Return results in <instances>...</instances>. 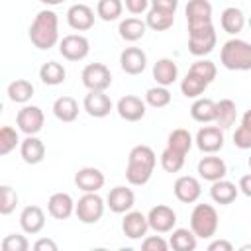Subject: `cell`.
Returning a JSON list of instances; mask_svg holds the SVG:
<instances>
[{"mask_svg":"<svg viewBox=\"0 0 251 251\" xmlns=\"http://www.w3.org/2000/svg\"><path fill=\"white\" fill-rule=\"evenodd\" d=\"M157 157L149 145H135L127 155L126 167V180L133 186H143L151 180Z\"/></svg>","mask_w":251,"mask_h":251,"instance_id":"1","label":"cell"},{"mask_svg":"<svg viewBox=\"0 0 251 251\" xmlns=\"http://www.w3.org/2000/svg\"><path fill=\"white\" fill-rule=\"evenodd\" d=\"M29 41L41 51H47L59 43V18L53 10L37 12L29 25Z\"/></svg>","mask_w":251,"mask_h":251,"instance_id":"2","label":"cell"},{"mask_svg":"<svg viewBox=\"0 0 251 251\" xmlns=\"http://www.w3.org/2000/svg\"><path fill=\"white\" fill-rule=\"evenodd\" d=\"M220 63L227 71H251V43L243 39H229L222 45Z\"/></svg>","mask_w":251,"mask_h":251,"instance_id":"3","label":"cell"},{"mask_svg":"<svg viewBox=\"0 0 251 251\" xmlns=\"http://www.w3.org/2000/svg\"><path fill=\"white\" fill-rule=\"evenodd\" d=\"M220 226L218 212L212 204H196L190 214V229L200 239H210L216 235Z\"/></svg>","mask_w":251,"mask_h":251,"instance_id":"4","label":"cell"},{"mask_svg":"<svg viewBox=\"0 0 251 251\" xmlns=\"http://www.w3.org/2000/svg\"><path fill=\"white\" fill-rule=\"evenodd\" d=\"M104 200L96 192H84L75 204V214L82 224H96L104 216Z\"/></svg>","mask_w":251,"mask_h":251,"instance_id":"5","label":"cell"},{"mask_svg":"<svg viewBox=\"0 0 251 251\" xmlns=\"http://www.w3.org/2000/svg\"><path fill=\"white\" fill-rule=\"evenodd\" d=\"M216 41H218V37H216L214 24L188 31V51L194 57H204V55L212 53L216 47Z\"/></svg>","mask_w":251,"mask_h":251,"instance_id":"6","label":"cell"},{"mask_svg":"<svg viewBox=\"0 0 251 251\" xmlns=\"http://www.w3.org/2000/svg\"><path fill=\"white\" fill-rule=\"evenodd\" d=\"M80 78H82V84L88 90L106 92V88H110V84H112V73L104 63H88L82 69Z\"/></svg>","mask_w":251,"mask_h":251,"instance_id":"7","label":"cell"},{"mask_svg":"<svg viewBox=\"0 0 251 251\" xmlns=\"http://www.w3.org/2000/svg\"><path fill=\"white\" fill-rule=\"evenodd\" d=\"M59 53L67 61H82L90 53V41L80 33L65 35L59 41Z\"/></svg>","mask_w":251,"mask_h":251,"instance_id":"8","label":"cell"},{"mask_svg":"<svg viewBox=\"0 0 251 251\" xmlns=\"http://www.w3.org/2000/svg\"><path fill=\"white\" fill-rule=\"evenodd\" d=\"M16 124H18V129L24 131L25 135H35L43 129V124H45L43 110L39 106H24L16 116Z\"/></svg>","mask_w":251,"mask_h":251,"instance_id":"9","label":"cell"},{"mask_svg":"<svg viewBox=\"0 0 251 251\" xmlns=\"http://www.w3.org/2000/svg\"><path fill=\"white\" fill-rule=\"evenodd\" d=\"M194 141H196V147H198L202 153H206V155L218 153V151L224 147V141H226L224 129H222L220 126H204V127L198 129Z\"/></svg>","mask_w":251,"mask_h":251,"instance_id":"10","label":"cell"},{"mask_svg":"<svg viewBox=\"0 0 251 251\" xmlns=\"http://www.w3.org/2000/svg\"><path fill=\"white\" fill-rule=\"evenodd\" d=\"M147 220H149V227L155 233H169L176 226V214H175V210L171 206H165V204L153 206L149 210V214H147Z\"/></svg>","mask_w":251,"mask_h":251,"instance_id":"11","label":"cell"},{"mask_svg":"<svg viewBox=\"0 0 251 251\" xmlns=\"http://www.w3.org/2000/svg\"><path fill=\"white\" fill-rule=\"evenodd\" d=\"M184 12H186L188 31L212 24V4L208 0H188Z\"/></svg>","mask_w":251,"mask_h":251,"instance_id":"12","label":"cell"},{"mask_svg":"<svg viewBox=\"0 0 251 251\" xmlns=\"http://www.w3.org/2000/svg\"><path fill=\"white\" fill-rule=\"evenodd\" d=\"M82 108L92 118H106L112 110V100L102 90H88V94L82 100Z\"/></svg>","mask_w":251,"mask_h":251,"instance_id":"13","label":"cell"},{"mask_svg":"<svg viewBox=\"0 0 251 251\" xmlns=\"http://www.w3.org/2000/svg\"><path fill=\"white\" fill-rule=\"evenodd\" d=\"M198 175H200V178H204L208 182H216L227 175L226 161L222 157H216L214 153H210L198 161Z\"/></svg>","mask_w":251,"mask_h":251,"instance_id":"14","label":"cell"},{"mask_svg":"<svg viewBox=\"0 0 251 251\" xmlns=\"http://www.w3.org/2000/svg\"><path fill=\"white\" fill-rule=\"evenodd\" d=\"M104 173L96 167H82L75 173V184L82 192H98L104 186Z\"/></svg>","mask_w":251,"mask_h":251,"instance_id":"15","label":"cell"},{"mask_svg":"<svg viewBox=\"0 0 251 251\" xmlns=\"http://www.w3.org/2000/svg\"><path fill=\"white\" fill-rule=\"evenodd\" d=\"M120 67L126 75H141L147 67V55L139 47H126L120 55Z\"/></svg>","mask_w":251,"mask_h":251,"instance_id":"16","label":"cell"},{"mask_svg":"<svg viewBox=\"0 0 251 251\" xmlns=\"http://www.w3.org/2000/svg\"><path fill=\"white\" fill-rule=\"evenodd\" d=\"M116 110H118L120 118L126 122H139L145 116V100H141L139 96H133V94H126L118 100Z\"/></svg>","mask_w":251,"mask_h":251,"instance_id":"17","label":"cell"},{"mask_svg":"<svg viewBox=\"0 0 251 251\" xmlns=\"http://www.w3.org/2000/svg\"><path fill=\"white\" fill-rule=\"evenodd\" d=\"M173 190H175V196H176L180 202H184V204L196 202V200L200 198V194H202V186H200L198 178H196V176H190V175L178 176V178L175 180Z\"/></svg>","mask_w":251,"mask_h":251,"instance_id":"18","label":"cell"},{"mask_svg":"<svg viewBox=\"0 0 251 251\" xmlns=\"http://www.w3.org/2000/svg\"><path fill=\"white\" fill-rule=\"evenodd\" d=\"M108 208L114 212V214H126L133 208L135 204V194L131 188L127 186H114L110 192H108Z\"/></svg>","mask_w":251,"mask_h":251,"instance_id":"19","label":"cell"},{"mask_svg":"<svg viewBox=\"0 0 251 251\" xmlns=\"http://www.w3.org/2000/svg\"><path fill=\"white\" fill-rule=\"evenodd\" d=\"M149 229V220L147 216H143L141 212H126L124 220H122V231L126 237L129 239H143L145 233Z\"/></svg>","mask_w":251,"mask_h":251,"instance_id":"20","label":"cell"},{"mask_svg":"<svg viewBox=\"0 0 251 251\" xmlns=\"http://www.w3.org/2000/svg\"><path fill=\"white\" fill-rule=\"evenodd\" d=\"M67 24L75 31H86L94 25V12L86 4H73L67 10Z\"/></svg>","mask_w":251,"mask_h":251,"instance_id":"21","label":"cell"},{"mask_svg":"<svg viewBox=\"0 0 251 251\" xmlns=\"http://www.w3.org/2000/svg\"><path fill=\"white\" fill-rule=\"evenodd\" d=\"M47 212L55 220H67L75 214V200L67 192H55L47 200Z\"/></svg>","mask_w":251,"mask_h":251,"instance_id":"22","label":"cell"},{"mask_svg":"<svg viewBox=\"0 0 251 251\" xmlns=\"http://www.w3.org/2000/svg\"><path fill=\"white\" fill-rule=\"evenodd\" d=\"M20 226L24 233L35 235L45 227V214L39 206H25L20 214Z\"/></svg>","mask_w":251,"mask_h":251,"instance_id":"23","label":"cell"},{"mask_svg":"<svg viewBox=\"0 0 251 251\" xmlns=\"http://www.w3.org/2000/svg\"><path fill=\"white\" fill-rule=\"evenodd\" d=\"M20 155L27 165H37L45 159V145L39 137L35 135H27L22 143H20Z\"/></svg>","mask_w":251,"mask_h":251,"instance_id":"24","label":"cell"},{"mask_svg":"<svg viewBox=\"0 0 251 251\" xmlns=\"http://www.w3.org/2000/svg\"><path fill=\"white\" fill-rule=\"evenodd\" d=\"M237 192H239V186H235L233 182L226 180V178H220L216 182H212V188H210V196L216 204L220 206H227L231 204L235 198H237Z\"/></svg>","mask_w":251,"mask_h":251,"instance_id":"25","label":"cell"},{"mask_svg":"<svg viewBox=\"0 0 251 251\" xmlns=\"http://www.w3.org/2000/svg\"><path fill=\"white\" fill-rule=\"evenodd\" d=\"M153 78L157 80V84L161 86H169L178 78V67L173 59H159L153 65Z\"/></svg>","mask_w":251,"mask_h":251,"instance_id":"26","label":"cell"},{"mask_svg":"<svg viewBox=\"0 0 251 251\" xmlns=\"http://www.w3.org/2000/svg\"><path fill=\"white\" fill-rule=\"evenodd\" d=\"M220 25H222V29H224L226 33L237 35V33L245 27V16H243V12H241L239 8L229 6V8H226V10L222 12V16H220Z\"/></svg>","mask_w":251,"mask_h":251,"instance_id":"27","label":"cell"},{"mask_svg":"<svg viewBox=\"0 0 251 251\" xmlns=\"http://www.w3.org/2000/svg\"><path fill=\"white\" fill-rule=\"evenodd\" d=\"M53 114L59 122H65V124H71L78 118V104L73 96H59L55 102H53Z\"/></svg>","mask_w":251,"mask_h":251,"instance_id":"28","label":"cell"},{"mask_svg":"<svg viewBox=\"0 0 251 251\" xmlns=\"http://www.w3.org/2000/svg\"><path fill=\"white\" fill-rule=\"evenodd\" d=\"M235 118H237V106L233 100L224 98V100L216 102V118H214L216 126H220L222 129H227L233 126Z\"/></svg>","mask_w":251,"mask_h":251,"instance_id":"29","label":"cell"},{"mask_svg":"<svg viewBox=\"0 0 251 251\" xmlns=\"http://www.w3.org/2000/svg\"><path fill=\"white\" fill-rule=\"evenodd\" d=\"M118 31H120V37H122L124 41L133 43V41H137V39H141V37L145 35L147 24L141 22L139 18H126V20L120 22Z\"/></svg>","mask_w":251,"mask_h":251,"instance_id":"30","label":"cell"},{"mask_svg":"<svg viewBox=\"0 0 251 251\" xmlns=\"http://www.w3.org/2000/svg\"><path fill=\"white\" fill-rule=\"evenodd\" d=\"M65 76H67V71L61 63L57 61H47L41 65L39 69V78L43 84L47 86H57V84H63L65 82Z\"/></svg>","mask_w":251,"mask_h":251,"instance_id":"31","label":"cell"},{"mask_svg":"<svg viewBox=\"0 0 251 251\" xmlns=\"http://www.w3.org/2000/svg\"><path fill=\"white\" fill-rule=\"evenodd\" d=\"M190 116L198 124H210L216 118V102L210 98H196L190 106Z\"/></svg>","mask_w":251,"mask_h":251,"instance_id":"32","label":"cell"},{"mask_svg":"<svg viewBox=\"0 0 251 251\" xmlns=\"http://www.w3.org/2000/svg\"><path fill=\"white\" fill-rule=\"evenodd\" d=\"M33 84L29 82V80H25V78H16V80H12L10 84H8V98L12 100V102H16V104H25L31 96H33Z\"/></svg>","mask_w":251,"mask_h":251,"instance_id":"33","label":"cell"},{"mask_svg":"<svg viewBox=\"0 0 251 251\" xmlns=\"http://www.w3.org/2000/svg\"><path fill=\"white\" fill-rule=\"evenodd\" d=\"M169 245L175 251H194L196 249V235H194L192 229L176 227V229H173V235L169 239Z\"/></svg>","mask_w":251,"mask_h":251,"instance_id":"34","label":"cell"},{"mask_svg":"<svg viewBox=\"0 0 251 251\" xmlns=\"http://www.w3.org/2000/svg\"><path fill=\"white\" fill-rule=\"evenodd\" d=\"M145 24L147 27H151L153 31H165L175 24V14L171 12H163L157 8H151L145 16Z\"/></svg>","mask_w":251,"mask_h":251,"instance_id":"35","label":"cell"},{"mask_svg":"<svg viewBox=\"0 0 251 251\" xmlns=\"http://www.w3.org/2000/svg\"><path fill=\"white\" fill-rule=\"evenodd\" d=\"M208 88V82L200 76H196L194 73H186V76L180 80V92L186 98H200V94H204V90Z\"/></svg>","mask_w":251,"mask_h":251,"instance_id":"36","label":"cell"},{"mask_svg":"<svg viewBox=\"0 0 251 251\" xmlns=\"http://www.w3.org/2000/svg\"><path fill=\"white\" fill-rule=\"evenodd\" d=\"M192 143H194V139H192L190 131L188 129H182V127L173 129L169 133V137H167V147H171V149H175V151H178L182 155H186L190 151Z\"/></svg>","mask_w":251,"mask_h":251,"instance_id":"37","label":"cell"},{"mask_svg":"<svg viewBox=\"0 0 251 251\" xmlns=\"http://www.w3.org/2000/svg\"><path fill=\"white\" fill-rule=\"evenodd\" d=\"M122 10H124V2L122 0H98V6H96V14L100 20L104 22H114L122 16Z\"/></svg>","mask_w":251,"mask_h":251,"instance_id":"38","label":"cell"},{"mask_svg":"<svg viewBox=\"0 0 251 251\" xmlns=\"http://www.w3.org/2000/svg\"><path fill=\"white\" fill-rule=\"evenodd\" d=\"M159 159H161V167L167 173H178L184 167V155L175 151V149H171V147H165Z\"/></svg>","mask_w":251,"mask_h":251,"instance_id":"39","label":"cell"},{"mask_svg":"<svg viewBox=\"0 0 251 251\" xmlns=\"http://www.w3.org/2000/svg\"><path fill=\"white\" fill-rule=\"evenodd\" d=\"M145 104L153 106V108H165L171 104V92L167 90V86H155V88H149L145 92Z\"/></svg>","mask_w":251,"mask_h":251,"instance_id":"40","label":"cell"},{"mask_svg":"<svg viewBox=\"0 0 251 251\" xmlns=\"http://www.w3.org/2000/svg\"><path fill=\"white\" fill-rule=\"evenodd\" d=\"M16 206H18L16 190L12 186H8V184H2L0 186V214L8 216V214H12L16 210Z\"/></svg>","mask_w":251,"mask_h":251,"instance_id":"41","label":"cell"},{"mask_svg":"<svg viewBox=\"0 0 251 251\" xmlns=\"http://www.w3.org/2000/svg\"><path fill=\"white\" fill-rule=\"evenodd\" d=\"M20 143L18 131L12 126H4L0 129V155H8L16 149V145Z\"/></svg>","mask_w":251,"mask_h":251,"instance_id":"42","label":"cell"},{"mask_svg":"<svg viewBox=\"0 0 251 251\" xmlns=\"http://www.w3.org/2000/svg\"><path fill=\"white\" fill-rule=\"evenodd\" d=\"M190 73H194L196 76H200V78H204L208 84L216 78V75H218V69H216V65L212 63V61H208V59H200V61H196V63H192V67L188 69Z\"/></svg>","mask_w":251,"mask_h":251,"instance_id":"43","label":"cell"},{"mask_svg":"<svg viewBox=\"0 0 251 251\" xmlns=\"http://www.w3.org/2000/svg\"><path fill=\"white\" fill-rule=\"evenodd\" d=\"M27 249H29V241L25 239V235L10 233L2 239V251H27Z\"/></svg>","mask_w":251,"mask_h":251,"instance_id":"44","label":"cell"},{"mask_svg":"<svg viewBox=\"0 0 251 251\" xmlns=\"http://www.w3.org/2000/svg\"><path fill=\"white\" fill-rule=\"evenodd\" d=\"M141 249L143 251H167L169 249V243L161 235H147L141 241Z\"/></svg>","mask_w":251,"mask_h":251,"instance_id":"45","label":"cell"},{"mask_svg":"<svg viewBox=\"0 0 251 251\" xmlns=\"http://www.w3.org/2000/svg\"><path fill=\"white\" fill-rule=\"evenodd\" d=\"M233 145L237 149H251V129L245 126H239L233 133Z\"/></svg>","mask_w":251,"mask_h":251,"instance_id":"46","label":"cell"},{"mask_svg":"<svg viewBox=\"0 0 251 251\" xmlns=\"http://www.w3.org/2000/svg\"><path fill=\"white\" fill-rule=\"evenodd\" d=\"M124 4H126V10H127L129 14L137 16V14H143V12L149 8L151 0H124Z\"/></svg>","mask_w":251,"mask_h":251,"instance_id":"47","label":"cell"},{"mask_svg":"<svg viewBox=\"0 0 251 251\" xmlns=\"http://www.w3.org/2000/svg\"><path fill=\"white\" fill-rule=\"evenodd\" d=\"M151 8H157V10L175 14L176 8H178V0H151Z\"/></svg>","mask_w":251,"mask_h":251,"instance_id":"48","label":"cell"},{"mask_svg":"<svg viewBox=\"0 0 251 251\" xmlns=\"http://www.w3.org/2000/svg\"><path fill=\"white\" fill-rule=\"evenodd\" d=\"M33 249L35 251H57V243L53 239H49V237H41V239H37L33 243Z\"/></svg>","mask_w":251,"mask_h":251,"instance_id":"49","label":"cell"},{"mask_svg":"<svg viewBox=\"0 0 251 251\" xmlns=\"http://www.w3.org/2000/svg\"><path fill=\"white\" fill-rule=\"evenodd\" d=\"M231 249H233V245L226 239H216L208 245V251H231Z\"/></svg>","mask_w":251,"mask_h":251,"instance_id":"50","label":"cell"},{"mask_svg":"<svg viewBox=\"0 0 251 251\" xmlns=\"http://www.w3.org/2000/svg\"><path fill=\"white\" fill-rule=\"evenodd\" d=\"M239 190L245 194V196H249L251 198V173L249 175H243L241 178H239Z\"/></svg>","mask_w":251,"mask_h":251,"instance_id":"51","label":"cell"},{"mask_svg":"<svg viewBox=\"0 0 251 251\" xmlns=\"http://www.w3.org/2000/svg\"><path fill=\"white\" fill-rule=\"evenodd\" d=\"M241 126H245V127L251 129V110H247V112L241 116Z\"/></svg>","mask_w":251,"mask_h":251,"instance_id":"52","label":"cell"},{"mask_svg":"<svg viewBox=\"0 0 251 251\" xmlns=\"http://www.w3.org/2000/svg\"><path fill=\"white\" fill-rule=\"evenodd\" d=\"M41 4H45V6H59L63 0H39Z\"/></svg>","mask_w":251,"mask_h":251,"instance_id":"53","label":"cell"},{"mask_svg":"<svg viewBox=\"0 0 251 251\" xmlns=\"http://www.w3.org/2000/svg\"><path fill=\"white\" fill-rule=\"evenodd\" d=\"M241 249H243V251H247V249H251V245H243Z\"/></svg>","mask_w":251,"mask_h":251,"instance_id":"54","label":"cell"},{"mask_svg":"<svg viewBox=\"0 0 251 251\" xmlns=\"http://www.w3.org/2000/svg\"><path fill=\"white\" fill-rule=\"evenodd\" d=\"M247 163H249V169H251V157H249V161H247Z\"/></svg>","mask_w":251,"mask_h":251,"instance_id":"55","label":"cell"},{"mask_svg":"<svg viewBox=\"0 0 251 251\" xmlns=\"http://www.w3.org/2000/svg\"><path fill=\"white\" fill-rule=\"evenodd\" d=\"M249 27H251V16H249Z\"/></svg>","mask_w":251,"mask_h":251,"instance_id":"56","label":"cell"}]
</instances>
